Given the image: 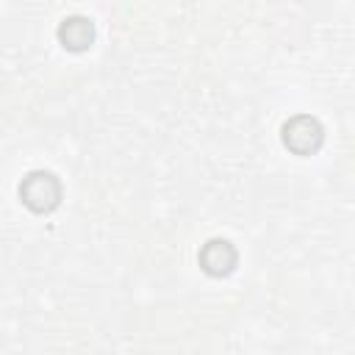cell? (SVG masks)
Segmentation results:
<instances>
[{"instance_id": "3957f363", "label": "cell", "mask_w": 355, "mask_h": 355, "mask_svg": "<svg viewBox=\"0 0 355 355\" xmlns=\"http://www.w3.org/2000/svg\"><path fill=\"white\" fill-rule=\"evenodd\" d=\"M200 261L205 266V272L211 275H227L236 266V250L227 241H208L205 250L200 252Z\"/></svg>"}, {"instance_id": "7a4b0ae2", "label": "cell", "mask_w": 355, "mask_h": 355, "mask_svg": "<svg viewBox=\"0 0 355 355\" xmlns=\"http://www.w3.org/2000/svg\"><path fill=\"white\" fill-rule=\"evenodd\" d=\"M283 139H286V144H288L294 153L305 155V153H313V150L319 147V141H322V128H319V122L311 119V116H297V119H291V122L283 128Z\"/></svg>"}, {"instance_id": "277c9868", "label": "cell", "mask_w": 355, "mask_h": 355, "mask_svg": "<svg viewBox=\"0 0 355 355\" xmlns=\"http://www.w3.org/2000/svg\"><path fill=\"white\" fill-rule=\"evenodd\" d=\"M58 36H61V42H64L69 50H83V47L92 44V39H94V28H92L89 19H83V17H72V19H67V22L61 25Z\"/></svg>"}, {"instance_id": "6da1fadb", "label": "cell", "mask_w": 355, "mask_h": 355, "mask_svg": "<svg viewBox=\"0 0 355 355\" xmlns=\"http://www.w3.org/2000/svg\"><path fill=\"white\" fill-rule=\"evenodd\" d=\"M19 194H22V202L28 208H33V211H50L58 202L61 186H58V180L50 172H33V175H28L22 180Z\"/></svg>"}]
</instances>
